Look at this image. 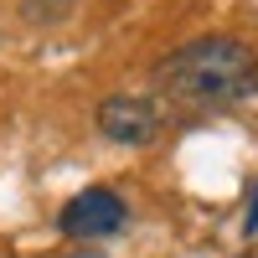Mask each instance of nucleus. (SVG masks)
<instances>
[{"mask_svg": "<svg viewBox=\"0 0 258 258\" xmlns=\"http://www.w3.org/2000/svg\"><path fill=\"white\" fill-rule=\"evenodd\" d=\"M155 88L186 109H232L258 93V52L243 36H197L155 62Z\"/></svg>", "mask_w": 258, "mask_h": 258, "instance_id": "obj_1", "label": "nucleus"}, {"mask_svg": "<svg viewBox=\"0 0 258 258\" xmlns=\"http://www.w3.org/2000/svg\"><path fill=\"white\" fill-rule=\"evenodd\" d=\"M73 258H103V253H93V248H83V253H73Z\"/></svg>", "mask_w": 258, "mask_h": 258, "instance_id": "obj_5", "label": "nucleus"}, {"mask_svg": "<svg viewBox=\"0 0 258 258\" xmlns=\"http://www.w3.org/2000/svg\"><path fill=\"white\" fill-rule=\"evenodd\" d=\"M243 232H248V238H258V181H253V191H248V217H243Z\"/></svg>", "mask_w": 258, "mask_h": 258, "instance_id": "obj_4", "label": "nucleus"}, {"mask_svg": "<svg viewBox=\"0 0 258 258\" xmlns=\"http://www.w3.org/2000/svg\"><path fill=\"white\" fill-rule=\"evenodd\" d=\"M124 222H129V207H124V197L114 186H88L57 212V232L73 238V243L114 238V232H124Z\"/></svg>", "mask_w": 258, "mask_h": 258, "instance_id": "obj_2", "label": "nucleus"}, {"mask_svg": "<svg viewBox=\"0 0 258 258\" xmlns=\"http://www.w3.org/2000/svg\"><path fill=\"white\" fill-rule=\"evenodd\" d=\"M93 124H98V135L114 140V145H155L160 129H165L160 103L145 98V93H109L93 109Z\"/></svg>", "mask_w": 258, "mask_h": 258, "instance_id": "obj_3", "label": "nucleus"}]
</instances>
